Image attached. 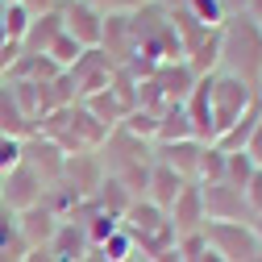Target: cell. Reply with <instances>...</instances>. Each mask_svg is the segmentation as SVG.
Listing matches in <instances>:
<instances>
[{
  "label": "cell",
  "instance_id": "6",
  "mask_svg": "<svg viewBox=\"0 0 262 262\" xmlns=\"http://www.w3.org/2000/svg\"><path fill=\"white\" fill-rule=\"evenodd\" d=\"M62 34H71L83 50L100 46V34H104V13L92 9L88 0H62Z\"/></svg>",
  "mask_w": 262,
  "mask_h": 262
},
{
  "label": "cell",
  "instance_id": "38",
  "mask_svg": "<svg viewBox=\"0 0 262 262\" xmlns=\"http://www.w3.org/2000/svg\"><path fill=\"white\" fill-rule=\"evenodd\" d=\"M254 96H258V104H262V79H258V83H254Z\"/></svg>",
  "mask_w": 262,
  "mask_h": 262
},
{
  "label": "cell",
  "instance_id": "3",
  "mask_svg": "<svg viewBox=\"0 0 262 262\" xmlns=\"http://www.w3.org/2000/svg\"><path fill=\"white\" fill-rule=\"evenodd\" d=\"M200 237L212 254H221L225 262H254L262 254V237L254 233L250 221H208L200 229Z\"/></svg>",
  "mask_w": 262,
  "mask_h": 262
},
{
  "label": "cell",
  "instance_id": "14",
  "mask_svg": "<svg viewBox=\"0 0 262 262\" xmlns=\"http://www.w3.org/2000/svg\"><path fill=\"white\" fill-rule=\"evenodd\" d=\"M54 229H58V216H54V212H46L42 204H38V208L17 212V237H21V246H25V250H46V246H50V237H54Z\"/></svg>",
  "mask_w": 262,
  "mask_h": 262
},
{
  "label": "cell",
  "instance_id": "40",
  "mask_svg": "<svg viewBox=\"0 0 262 262\" xmlns=\"http://www.w3.org/2000/svg\"><path fill=\"white\" fill-rule=\"evenodd\" d=\"M125 262H142V258H125Z\"/></svg>",
  "mask_w": 262,
  "mask_h": 262
},
{
  "label": "cell",
  "instance_id": "39",
  "mask_svg": "<svg viewBox=\"0 0 262 262\" xmlns=\"http://www.w3.org/2000/svg\"><path fill=\"white\" fill-rule=\"evenodd\" d=\"M0 5H5V9H9V5H21V0H0Z\"/></svg>",
  "mask_w": 262,
  "mask_h": 262
},
{
  "label": "cell",
  "instance_id": "36",
  "mask_svg": "<svg viewBox=\"0 0 262 262\" xmlns=\"http://www.w3.org/2000/svg\"><path fill=\"white\" fill-rule=\"evenodd\" d=\"M79 262H108V258H104V254H100V250H88V254H83V258H79Z\"/></svg>",
  "mask_w": 262,
  "mask_h": 262
},
{
  "label": "cell",
  "instance_id": "30",
  "mask_svg": "<svg viewBox=\"0 0 262 262\" xmlns=\"http://www.w3.org/2000/svg\"><path fill=\"white\" fill-rule=\"evenodd\" d=\"M242 154H250L254 167H262V121L254 125V134H250V142H246V150H242Z\"/></svg>",
  "mask_w": 262,
  "mask_h": 262
},
{
  "label": "cell",
  "instance_id": "41",
  "mask_svg": "<svg viewBox=\"0 0 262 262\" xmlns=\"http://www.w3.org/2000/svg\"><path fill=\"white\" fill-rule=\"evenodd\" d=\"M0 187H5V175H0Z\"/></svg>",
  "mask_w": 262,
  "mask_h": 262
},
{
  "label": "cell",
  "instance_id": "7",
  "mask_svg": "<svg viewBox=\"0 0 262 262\" xmlns=\"http://www.w3.org/2000/svg\"><path fill=\"white\" fill-rule=\"evenodd\" d=\"M21 162H25V167L34 171L46 187H50V183H62V167H67V154H62V146H54L50 138L29 134V138H25V150H21Z\"/></svg>",
  "mask_w": 262,
  "mask_h": 262
},
{
  "label": "cell",
  "instance_id": "20",
  "mask_svg": "<svg viewBox=\"0 0 262 262\" xmlns=\"http://www.w3.org/2000/svg\"><path fill=\"white\" fill-rule=\"evenodd\" d=\"M29 21H34V13H29L25 5H9V9H0V29H5V42L21 46V38H25Z\"/></svg>",
  "mask_w": 262,
  "mask_h": 262
},
{
  "label": "cell",
  "instance_id": "11",
  "mask_svg": "<svg viewBox=\"0 0 262 262\" xmlns=\"http://www.w3.org/2000/svg\"><path fill=\"white\" fill-rule=\"evenodd\" d=\"M204 195V216L208 221H250V204L233 183H200Z\"/></svg>",
  "mask_w": 262,
  "mask_h": 262
},
{
  "label": "cell",
  "instance_id": "22",
  "mask_svg": "<svg viewBox=\"0 0 262 262\" xmlns=\"http://www.w3.org/2000/svg\"><path fill=\"white\" fill-rule=\"evenodd\" d=\"M79 54H83V46H79V42H75L71 34H58V38L50 42V50H46V58L54 62L58 71H67V67H71V62H75Z\"/></svg>",
  "mask_w": 262,
  "mask_h": 262
},
{
  "label": "cell",
  "instance_id": "27",
  "mask_svg": "<svg viewBox=\"0 0 262 262\" xmlns=\"http://www.w3.org/2000/svg\"><path fill=\"white\" fill-rule=\"evenodd\" d=\"M21 150H25V138L0 134V175H9L13 167H21Z\"/></svg>",
  "mask_w": 262,
  "mask_h": 262
},
{
  "label": "cell",
  "instance_id": "33",
  "mask_svg": "<svg viewBox=\"0 0 262 262\" xmlns=\"http://www.w3.org/2000/svg\"><path fill=\"white\" fill-rule=\"evenodd\" d=\"M142 5H150V0H117V13H138Z\"/></svg>",
  "mask_w": 262,
  "mask_h": 262
},
{
  "label": "cell",
  "instance_id": "10",
  "mask_svg": "<svg viewBox=\"0 0 262 262\" xmlns=\"http://www.w3.org/2000/svg\"><path fill=\"white\" fill-rule=\"evenodd\" d=\"M146 79L158 88V96H162L167 104H183V100H187V92L195 88V79H200V75H195L183 58H171V62H154Z\"/></svg>",
  "mask_w": 262,
  "mask_h": 262
},
{
  "label": "cell",
  "instance_id": "15",
  "mask_svg": "<svg viewBox=\"0 0 262 262\" xmlns=\"http://www.w3.org/2000/svg\"><path fill=\"white\" fill-rule=\"evenodd\" d=\"M88 250H92V242H88V233H83L79 221H58L54 237H50V246H46V254H50L54 262H79Z\"/></svg>",
  "mask_w": 262,
  "mask_h": 262
},
{
  "label": "cell",
  "instance_id": "32",
  "mask_svg": "<svg viewBox=\"0 0 262 262\" xmlns=\"http://www.w3.org/2000/svg\"><path fill=\"white\" fill-rule=\"evenodd\" d=\"M146 262H183V250H179V242H175V246L158 250V254H154V258H146Z\"/></svg>",
  "mask_w": 262,
  "mask_h": 262
},
{
  "label": "cell",
  "instance_id": "34",
  "mask_svg": "<svg viewBox=\"0 0 262 262\" xmlns=\"http://www.w3.org/2000/svg\"><path fill=\"white\" fill-rule=\"evenodd\" d=\"M246 17L250 21H262V0H246Z\"/></svg>",
  "mask_w": 262,
  "mask_h": 262
},
{
  "label": "cell",
  "instance_id": "31",
  "mask_svg": "<svg viewBox=\"0 0 262 262\" xmlns=\"http://www.w3.org/2000/svg\"><path fill=\"white\" fill-rule=\"evenodd\" d=\"M21 5L34 13V17H42V13H54V9H62V0H21Z\"/></svg>",
  "mask_w": 262,
  "mask_h": 262
},
{
  "label": "cell",
  "instance_id": "37",
  "mask_svg": "<svg viewBox=\"0 0 262 262\" xmlns=\"http://www.w3.org/2000/svg\"><path fill=\"white\" fill-rule=\"evenodd\" d=\"M250 225H254V233L262 237V212H258V216H250Z\"/></svg>",
  "mask_w": 262,
  "mask_h": 262
},
{
  "label": "cell",
  "instance_id": "21",
  "mask_svg": "<svg viewBox=\"0 0 262 262\" xmlns=\"http://www.w3.org/2000/svg\"><path fill=\"white\" fill-rule=\"evenodd\" d=\"M225 179V150L221 146H204V154H200V171H195V183H221Z\"/></svg>",
  "mask_w": 262,
  "mask_h": 262
},
{
  "label": "cell",
  "instance_id": "24",
  "mask_svg": "<svg viewBox=\"0 0 262 262\" xmlns=\"http://www.w3.org/2000/svg\"><path fill=\"white\" fill-rule=\"evenodd\" d=\"M250 175H254V162H250V154H242V150H233V154H225V183H233L237 191L250 183Z\"/></svg>",
  "mask_w": 262,
  "mask_h": 262
},
{
  "label": "cell",
  "instance_id": "4",
  "mask_svg": "<svg viewBox=\"0 0 262 262\" xmlns=\"http://www.w3.org/2000/svg\"><path fill=\"white\" fill-rule=\"evenodd\" d=\"M113 75H117V67H113V58H108L100 46L83 50L71 67H67V79H71V88H75V100H88V96L104 92V88L113 83Z\"/></svg>",
  "mask_w": 262,
  "mask_h": 262
},
{
  "label": "cell",
  "instance_id": "42",
  "mask_svg": "<svg viewBox=\"0 0 262 262\" xmlns=\"http://www.w3.org/2000/svg\"><path fill=\"white\" fill-rule=\"evenodd\" d=\"M258 29H262V21H258Z\"/></svg>",
  "mask_w": 262,
  "mask_h": 262
},
{
  "label": "cell",
  "instance_id": "13",
  "mask_svg": "<svg viewBox=\"0 0 262 262\" xmlns=\"http://www.w3.org/2000/svg\"><path fill=\"white\" fill-rule=\"evenodd\" d=\"M208 142H195V138H183V142H167V146H154V158L167 162L175 175H183L187 183H195V171H200V154H204Z\"/></svg>",
  "mask_w": 262,
  "mask_h": 262
},
{
  "label": "cell",
  "instance_id": "12",
  "mask_svg": "<svg viewBox=\"0 0 262 262\" xmlns=\"http://www.w3.org/2000/svg\"><path fill=\"white\" fill-rule=\"evenodd\" d=\"M42 191H46V183H42V179L21 162V167H13V171L5 175V187H0V204L13 208V212H25V208H38V204H42Z\"/></svg>",
  "mask_w": 262,
  "mask_h": 262
},
{
  "label": "cell",
  "instance_id": "19",
  "mask_svg": "<svg viewBox=\"0 0 262 262\" xmlns=\"http://www.w3.org/2000/svg\"><path fill=\"white\" fill-rule=\"evenodd\" d=\"M183 138H195L191 134V121L183 113V104H167L158 113V129H154V146H167V142H183ZM200 142V138H195Z\"/></svg>",
  "mask_w": 262,
  "mask_h": 262
},
{
  "label": "cell",
  "instance_id": "35",
  "mask_svg": "<svg viewBox=\"0 0 262 262\" xmlns=\"http://www.w3.org/2000/svg\"><path fill=\"white\" fill-rule=\"evenodd\" d=\"M92 9H100V13H117V0H88Z\"/></svg>",
  "mask_w": 262,
  "mask_h": 262
},
{
  "label": "cell",
  "instance_id": "18",
  "mask_svg": "<svg viewBox=\"0 0 262 262\" xmlns=\"http://www.w3.org/2000/svg\"><path fill=\"white\" fill-rule=\"evenodd\" d=\"M58 34H62V13H58V9L34 17V21H29V29H25V38H21V54H46Z\"/></svg>",
  "mask_w": 262,
  "mask_h": 262
},
{
  "label": "cell",
  "instance_id": "9",
  "mask_svg": "<svg viewBox=\"0 0 262 262\" xmlns=\"http://www.w3.org/2000/svg\"><path fill=\"white\" fill-rule=\"evenodd\" d=\"M167 221H171V229H175V242H179V237H191V233H200V229L208 225L200 183H183V191L175 195V204L167 208Z\"/></svg>",
  "mask_w": 262,
  "mask_h": 262
},
{
  "label": "cell",
  "instance_id": "25",
  "mask_svg": "<svg viewBox=\"0 0 262 262\" xmlns=\"http://www.w3.org/2000/svg\"><path fill=\"white\" fill-rule=\"evenodd\" d=\"M195 21H204V25H212V29H221L229 17H225V9H221V0H187L183 5Z\"/></svg>",
  "mask_w": 262,
  "mask_h": 262
},
{
  "label": "cell",
  "instance_id": "29",
  "mask_svg": "<svg viewBox=\"0 0 262 262\" xmlns=\"http://www.w3.org/2000/svg\"><path fill=\"white\" fill-rule=\"evenodd\" d=\"M242 195H246V204H250V216H258L262 212V167H254V175L242 187Z\"/></svg>",
  "mask_w": 262,
  "mask_h": 262
},
{
  "label": "cell",
  "instance_id": "5",
  "mask_svg": "<svg viewBox=\"0 0 262 262\" xmlns=\"http://www.w3.org/2000/svg\"><path fill=\"white\" fill-rule=\"evenodd\" d=\"M100 50L113 58V67H129V62H138V34H134V13H104Z\"/></svg>",
  "mask_w": 262,
  "mask_h": 262
},
{
  "label": "cell",
  "instance_id": "28",
  "mask_svg": "<svg viewBox=\"0 0 262 262\" xmlns=\"http://www.w3.org/2000/svg\"><path fill=\"white\" fill-rule=\"evenodd\" d=\"M179 250H183V262H225L221 254H212V250L204 246V237H200V233L179 237Z\"/></svg>",
  "mask_w": 262,
  "mask_h": 262
},
{
  "label": "cell",
  "instance_id": "23",
  "mask_svg": "<svg viewBox=\"0 0 262 262\" xmlns=\"http://www.w3.org/2000/svg\"><path fill=\"white\" fill-rule=\"evenodd\" d=\"M96 250H100L108 262H125V258H138V250H134V237H129L125 233V229H117V233H108L100 246H96Z\"/></svg>",
  "mask_w": 262,
  "mask_h": 262
},
{
  "label": "cell",
  "instance_id": "8",
  "mask_svg": "<svg viewBox=\"0 0 262 262\" xmlns=\"http://www.w3.org/2000/svg\"><path fill=\"white\" fill-rule=\"evenodd\" d=\"M104 162H100V154L96 150H79V154H67V167H62V183H67L79 200H92L96 191H100V183H104Z\"/></svg>",
  "mask_w": 262,
  "mask_h": 262
},
{
  "label": "cell",
  "instance_id": "17",
  "mask_svg": "<svg viewBox=\"0 0 262 262\" xmlns=\"http://www.w3.org/2000/svg\"><path fill=\"white\" fill-rule=\"evenodd\" d=\"M183 113L191 121V134L200 138V142H212V108H208V75L195 79V88L187 92V100H183Z\"/></svg>",
  "mask_w": 262,
  "mask_h": 262
},
{
  "label": "cell",
  "instance_id": "26",
  "mask_svg": "<svg viewBox=\"0 0 262 262\" xmlns=\"http://www.w3.org/2000/svg\"><path fill=\"white\" fill-rule=\"evenodd\" d=\"M5 250L25 254V246H21V237H17V212L0 204V254H5Z\"/></svg>",
  "mask_w": 262,
  "mask_h": 262
},
{
  "label": "cell",
  "instance_id": "1",
  "mask_svg": "<svg viewBox=\"0 0 262 262\" xmlns=\"http://www.w3.org/2000/svg\"><path fill=\"white\" fill-rule=\"evenodd\" d=\"M216 71L233 75L242 83L262 79V29L250 17H229L221 25V46H216Z\"/></svg>",
  "mask_w": 262,
  "mask_h": 262
},
{
  "label": "cell",
  "instance_id": "16",
  "mask_svg": "<svg viewBox=\"0 0 262 262\" xmlns=\"http://www.w3.org/2000/svg\"><path fill=\"white\" fill-rule=\"evenodd\" d=\"M183 175H175L171 167H167V162H150V175H146V195H142V200H150V204H158L162 212H167L171 204H175V195L183 191Z\"/></svg>",
  "mask_w": 262,
  "mask_h": 262
},
{
  "label": "cell",
  "instance_id": "2",
  "mask_svg": "<svg viewBox=\"0 0 262 262\" xmlns=\"http://www.w3.org/2000/svg\"><path fill=\"white\" fill-rule=\"evenodd\" d=\"M208 108H212V142H216L229 125H237L250 108H258V96L250 83H242L233 75L208 71Z\"/></svg>",
  "mask_w": 262,
  "mask_h": 262
}]
</instances>
